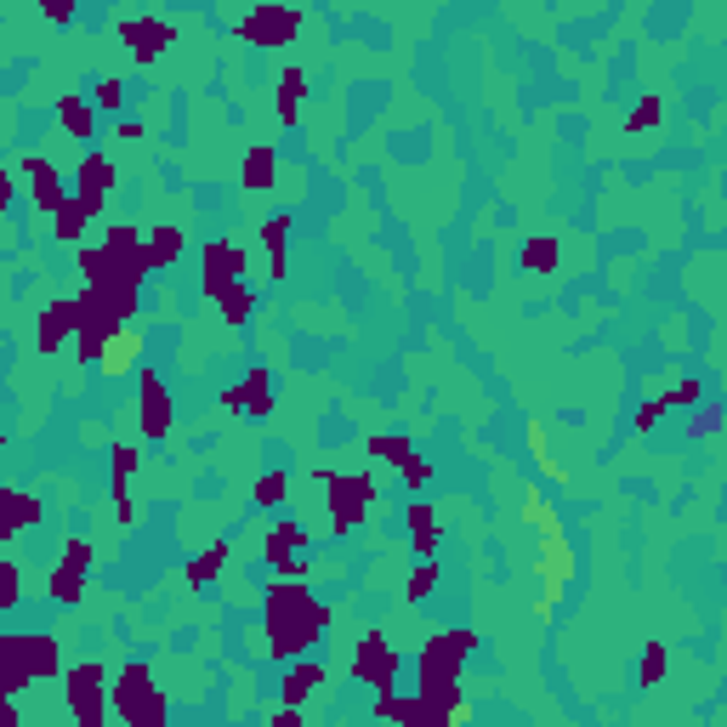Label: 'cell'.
Segmentation results:
<instances>
[{
	"mask_svg": "<svg viewBox=\"0 0 727 727\" xmlns=\"http://www.w3.org/2000/svg\"><path fill=\"white\" fill-rule=\"evenodd\" d=\"M222 557H228V540H211V551L188 563V586H211V580H216V568H222Z\"/></svg>",
	"mask_w": 727,
	"mask_h": 727,
	"instance_id": "39",
	"label": "cell"
},
{
	"mask_svg": "<svg viewBox=\"0 0 727 727\" xmlns=\"http://www.w3.org/2000/svg\"><path fill=\"white\" fill-rule=\"evenodd\" d=\"M517 262H523V273H557V262H563V245H557L551 233H529V239H523V250H517Z\"/></svg>",
	"mask_w": 727,
	"mask_h": 727,
	"instance_id": "22",
	"label": "cell"
},
{
	"mask_svg": "<svg viewBox=\"0 0 727 727\" xmlns=\"http://www.w3.org/2000/svg\"><path fill=\"white\" fill-rule=\"evenodd\" d=\"M57 125H63L69 137H91V108H86L80 91H63V97H57Z\"/></svg>",
	"mask_w": 727,
	"mask_h": 727,
	"instance_id": "30",
	"label": "cell"
},
{
	"mask_svg": "<svg viewBox=\"0 0 727 727\" xmlns=\"http://www.w3.org/2000/svg\"><path fill=\"white\" fill-rule=\"evenodd\" d=\"M74 199H80L91 216H103V211H108V194H74Z\"/></svg>",
	"mask_w": 727,
	"mask_h": 727,
	"instance_id": "54",
	"label": "cell"
},
{
	"mask_svg": "<svg viewBox=\"0 0 727 727\" xmlns=\"http://www.w3.org/2000/svg\"><path fill=\"white\" fill-rule=\"evenodd\" d=\"M74 6H80V0H40L46 23H69V18H74Z\"/></svg>",
	"mask_w": 727,
	"mask_h": 727,
	"instance_id": "47",
	"label": "cell"
},
{
	"mask_svg": "<svg viewBox=\"0 0 727 727\" xmlns=\"http://www.w3.org/2000/svg\"><path fill=\"white\" fill-rule=\"evenodd\" d=\"M461 722H472V705H466L461 693H455V699L444 705V727H461Z\"/></svg>",
	"mask_w": 727,
	"mask_h": 727,
	"instance_id": "49",
	"label": "cell"
},
{
	"mask_svg": "<svg viewBox=\"0 0 727 727\" xmlns=\"http://www.w3.org/2000/svg\"><path fill=\"white\" fill-rule=\"evenodd\" d=\"M534 580H540V603H563V591H568V580H574V546H568V534L563 529H551V534H540V557H534Z\"/></svg>",
	"mask_w": 727,
	"mask_h": 727,
	"instance_id": "8",
	"label": "cell"
},
{
	"mask_svg": "<svg viewBox=\"0 0 727 727\" xmlns=\"http://www.w3.org/2000/svg\"><path fill=\"white\" fill-rule=\"evenodd\" d=\"M319 682H330V671H324L319 659H296V665L284 671V682H279L284 705H307V699L319 693Z\"/></svg>",
	"mask_w": 727,
	"mask_h": 727,
	"instance_id": "19",
	"label": "cell"
},
{
	"mask_svg": "<svg viewBox=\"0 0 727 727\" xmlns=\"http://www.w3.org/2000/svg\"><path fill=\"white\" fill-rule=\"evenodd\" d=\"M313 478H319L324 495H330V529L353 534L358 523H364V512H370V500H375V478H364V472H330V466H319Z\"/></svg>",
	"mask_w": 727,
	"mask_h": 727,
	"instance_id": "5",
	"label": "cell"
},
{
	"mask_svg": "<svg viewBox=\"0 0 727 727\" xmlns=\"http://www.w3.org/2000/svg\"><path fill=\"white\" fill-rule=\"evenodd\" d=\"M35 676H63L57 637H6L0 642V688L23 693Z\"/></svg>",
	"mask_w": 727,
	"mask_h": 727,
	"instance_id": "3",
	"label": "cell"
},
{
	"mask_svg": "<svg viewBox=\"0 0 727 727\" xmlns=\"http://www.w3.org/2000/svg\"><path fill=\"white\" fill-rule=\"evenodd\" d=\"M330 620H336V608H324L307 591V580H279L267 591V648H273V659H296Z\"/></svg>",
	"mask_w": 727,
	"mask_h": 727,
	"instance_id": "1",
	"label": "cell"
},
{
	"mask_svg": "<svg viewBox=\"0 0 727 727\" xmlns=\"http://www.w3.org/2000/svg\"><path fill=\"white\" fill-rule=\"evenodd\" d=\"M302 97H307V69H284V80H279V120L284 125L302 120Z\"/></svg>",
	"mask_w": 727,
	"mask_h": 727,
	"instance_id": "29",
	"label": "cell"
},
{
	"mask_svg": "<svg viewBox=\"0 0 727 727\" xmlns=\"http://www.w3.org/2000/svg\"><path fill=\"white\" fill-rule=\"evenodd\" d=\"M438 580H444V568H438L432 557H426V563L415 568V574H409V603H421V597H432V591H438Z\"/></svg>",
	"mask_w": 727,
	"mask_h": 727,
	"instance_id": "42",
	"label": "cell"
},
{
	"mask_svg": "<svg viewBox=\"0 0 727 727\" xmlns=\"http://www.w3.org/2000/svg\"><path fill=\"white\" fill-rule=\"evenodd\" d=\"M137 415H142V438L148 444L171 438V392H165L154 364H137Z\"/></svg>",
	"mask_w": 727,
	"mask_h": 727,
	"instance_id": "9",
	"label": "cell"
},
{
	"mask_svg": "<svg viewBox=\"0 0 727 727\" xmlns=\"http://www.w3.org/2000/svg\"><path fill=\"white\" fill-rule=\"evenodd\" d=\"M114 500H131V472H137V444H114Z\"/></svg>",
	"mask_w": 727,
	"mask_h": 727,
	"instance_id": "38",
	"label": "cell"
},
{
	"mask_svg": "<svg viewBox=\"0 0 727 727\" xmlns=\"http://www.w3.org/2000/svg\"><path fill=\"white\" fill-rule=\"evenodd\" d=\"M40 523V500L29 489H6L0 495V540H18L23 529H35Z\"/></svg>",
	"mask_w": 727,
	"mask_h": 727,
	"instance_id": "17",
	"label": "cell"
},
{
	"mask_svg": "<svg viewBox=\"0 0 727 727\" xmlns=\"http://www.w3.org/2000/svg\"><path fill=\"white\" fill-rule=\"evenodd\" d=\"M273 171H279L273 148H267V142H256V148L245 154V165H239V182H245L250 194H262V188H273Z\"/></svg>",
	"mask_w": 727,
	"mask_h": 727,
	"instance_id": "24",
	"label": "cell"
},
{
	"mask_svg": "<svg viewBox=\"0 0 727 727\" xmlns=\"http://www.w3.org/2000/svg\"><path fill=\"white\" fill-rule=\"evenodd\" d=\"M529 449H534V472H540V478H546L551 489H568V478H574V472H568V466L557 461V455H546V438H540V421H529Z\"/></svg>",
	"mask_w": 727,
	"mask_h": 727,
	"instance_id": "28",
	"label": "cell"
},
{
	"mask_svg": "<svg viewBox=\"0 0 727 727\" xmlns=\"http://www.w3.org/2000/svg\"><path fill=\"white\" fill-rule=\"evenodd\" d=\"M523 523H529L534 534H551V529H563V523H557V506H551V500H546V489H540V483H534L529 495H523Z\"/></svg>",
	"mask_w": 727,
	"mask_h": 727,
	"instance_id": "33",
	"label": "cell"
},
{
	"mask_svg": "<svg viewBox=\"0 0 727 727\" xmlns=\"http://www.w3.org/2000/svg\"><path fill=\"white\" fill-rule=\"evenodd\" d=\"M29 199H35V211H46V216H57L63 205H69V188H63V171H57L52 160H40L35 171H29Z\"/></svg>",
	"mask_w": 727,
	"mask_h": 727,
	"instance_id": "18",
	"label": "cell"
},
{
	"mask_svg": "<svg viewBox=\"0 0 727 727\" xmlns=\"http://www.w3.org/2000/svg\"><path fill=\"white\" fill-rule=\"evenodd\" d=\"M63 699H69V716L80 727H103V716L114 710V682L97 659H80L63 671Z\"/></svg>",
	"mask_w": 727,
	"mask_h": 727,
	"instance_id": "4",
	"label": "cell"
},
{
	"mask_svg": "<svg viewBox=\"0 0 727 727\" xmlns=\"http://www.w3.org/2000/svg\"><path fill=\"white\" fill-rule=\"evenodd\" d=\"M142 364V330H131V324H114L103 341V358H97V370L103 375H131Z\"/></svg>",
	"mask_w": 727,
	"mask_h": 727,
	"instance_id": "15",
	"label": "cell"
},
{
	"mask_svg": "<svg viewBox=\"0 0 727 727\" xmlns=\"http://www.w3.org/2000/svg\"><path fill=\"white\" fill-rule=\"evenodd\" d=\"M296 546H307V529H302V523H290V517H284V523H273V529H267V540H262L267 563H284V557H296Z\"/></svg>",
	"mask_w": 727,
	"mask_h": 727,
	"instance_id": "26",
	"label": "cell"
},
{
	"mask_svg": "<svg viewBox=\"0 0 727 727\" xmlns=\"http://www.w3.org/2000/svg\"><path fill=\"white\" fill-rule=\"evenodd\" d=\"M216 307H222V319H228V324H245L250 313H256V290H250L245 279H233L228 290L216 296Z\"/></svg>",
	"mask_w": 727,
	"mask_h": 727,
	"instance_id": "31",
	"label": "cell"
},
{
	"mask_svg": "<svg viewBox=\"0 0 727 727\" xmlns=\"http://www.w3.org/2000/svg\"><path fill=\"white\" fill-rule=\"evenodd\" d=\"M74 194H114L120 188V165L108 160V154H86V160L74 165Z\"/></svg>",
	"mask_w": 727,
	"mask_h": 727,
	"instance_id": "20",
	"label": "cell"
},
{
	"mask_svg": "<svg viewBox=\"0 0 727 727\" xmlns=\"http://www.w3.org/2000/svg\"><path fill=\"white\" fill-rule=\"evenodd\" d=\"M478 654V631H438V637L421 648V693L438 705V722H444V705L461 693V665Z\"/></svg>",
	"mask_w": 727,
	"mask_h": 727,
	"instance_id": "2",
	"label": "cell"
},
{
	"mask_svg": "<svg viewBox=\"0 0 727 727\" xmlns=\"http://www.w3.org/2000/svg\"><path fill=\"white\" fill-rule=\"evenodd\" d=\"M370 455H381L387 466H404L409 461V438H404V432H375V438H370Z\"/></svg>",
	"mask_w": 727,
	"mask_h": 727,
	"instance_id": "40",
	"label": "cell"
},
{
	"mask_svg": "<svg viewBox=\"0 0 727 727\" xmlns=\"http://www.w3.org/2000/svg\"><path fill=\"white\" fill-rule=\"evenodd\" d=\"M438 506L432 500H409V546L421 551V557H432L438 551Z\"/></svg>",
	"mask_w": 727,
	"mask_h": 727,
	"instance_id": "21",
	"label": "cell"
},
{
	"mask_svg": "<svg viewBox=\"0 0 727 727\" xmlns=\"http://www.w3.org/2000/svg\"><path fill=\"white\" fill-rule=\"evenodd\" d=\"M120 40L131 46L137 69H154L160 52L177 40V29H171V18H120Z\"/></svg>",
	"mask_w": 727,
	"mask_h": 727,
	"instance_id": "12",
	"label": "cell"
},
{
	"mask_svg": "<svg viewBox=\"0 0 727 727\" xmlns=\"http://www.w3.org/2000/svg\"><path fill=\"white\" fill-rule=\"evenodd\" d=\"M398 478H404L409 489H415V495H421L426 483H432V461H421V455H409V461L398 466Z\"/></svg>",
	"mask_w": 727,
	"mask_h": 727,
	"instance_id": "45",
	"label": "cell"
},
{
	"mask_svg": "<svg viewBox=\"0 0 727 727\" xmlns=\"http://www.w3.org/2000/svg\"><path fill=\"white\" fill-rule=\"evenodd\" d=\"M273 727H302V705H284V710H273Z\"/></svg>",
	"mask_w": 727,
	"mask_h": 727,
	"instance_id": "53",
	"label": "cell"
},
{
	"mask_svg": "<svg viewBox=\"0 0 727 727\" xmlns=\"http://www.w3.org/2000/svg\"><path fill=\"white\" fill-rule=\"evenodd\" d=\"M716 426H722V415H716V409H705V415H693V438H710Z\"/></svg>",
	"mask_w": 727,
	"mask_h": 727,
	"instance_id": "52",
	"label": "cell"
},
{
	"mask_svg": "<svg viewBox=\"0 0 727 727\" xmlns=\"http://www.w3.org/2000/svg\"><path fill=\"white\" fill-rule=\"evenodd\" d=\"M46 591H52L57 603H80V591H86V563H74V557H63V563L46 574Z\"/></svg>",
	"mask_w": 727,
	"mask_h": 727,
	"instance_id": "23",
	"label": "cell"
},
{
	"mask_svg": "<svg viewBox=\"0 0 727 727\" xmlns=\"http://www.w3.org/2000/svg\"><path fill=\"white\" fill-rule=\"evenodd\" d=\"M199 267H205V273H199V290H205V302H216L233 279H245L250 256L239 245H228V239H211V245L199 250Z\"/></svg>",
	"mask_w": 727,
	"mask_h": 727,
	"instance_id": "10",
	"label": "cell"
},
{
	"mask_svg": "<svg viewBox=\"0 0 727 727\" xmlns=\"http://www.w3.org/2000/svg\"><path fill=\"white\" fill-rule=\"evenodd\" d=\"M74 267H80V279H86V284H103L108 273H120V262H114V250H108V245H97V250L80 245V250H74Z\"/></svg>",
	"mask_w": 727,
	"mask_h": 727,
	"instance_id": "32",
	"label": "cell"
},
{
	"mask_svg": "<svg viewBox=\"0 0 727 727\" xmlns=\"http://www.w3.org/2000/svg\"><path fill=\"white\" fill-rule=\"evenodd\" d=\"M18 597H23V568L6 557L0 563V608H18Z\"/></svg>",
	"mask_w": 727,
	"mask_h": 727,
	"instance_id": "43",
	"label": "cell"
},
{
	"mask_svg": "<svg viewBox=\"0 0 727 727\" xmlns=\"http://www.w3.org/2000/svg\"><path fill=\"white\" fill-rule=\"evenodd\" d=\"M182 245H188L182 228H154V233H148V256H154V267H171L182 256Z\"/></svg>",
	"mask_w": 727,
	"mask_h": 727,
	"instance_id": "37",
	"label": "cell"
},
{
	"mask_svg": "<svg viewBox=\"0 0 727 727\" xmlns=\"http://www.w3.org/2000/svg\"><path fill=\"white\" fill-rule=\"evenodd\" d=\"M398 665H404V659H398V648H392L381 631H364V637H358V648H353V676L358 682L392 688V682H398Z\"/></svg>",
	"mask_w": 727,
	"mask_h": 727,
	"instance_id": "11",
	"label": "cell"
},
{
	"mask_svg": "<svg viewBox=\"0 0 727 727\" xmlns=\"http://www.w3.org/2000/svg\"><path fill=\"white\" fill-rule=\"evenodd\" d=\"M80 319H86L80 296H57V302L40 313V353H57V347H69V341L80 336Z\"/></svg>",
	"mask_w": 727,
	"mask_h": 727,
	"instance_id": "13",
	"label": "cell"
},
{
	"mask_svg": "<svg viewBox=\"0 0 727 727\" xmlns=\"http://www.w3.org/2000/svg\"><path fill=\"white\" fill-rule=\"evenodd\" d=\"M250 500L273 512L279 500H290V472H279V466H273V472H262V478H256V489H250Z\"/></svg>",
	"mask_w": 727,
	"mask_h": 727,
	"instance_id": "36",
	"label": "cell"
},
{
	"mask_svg": "<svg viewBox=\"0 0 727 727\" xmlns=\"http://www.w3.org/2000/svg\"><path fill=\"white\" fill-rule=\"evenodd\" d=\"M63 557H74V563H86V568H91V540L69 534V540H63Z\"/></svg>",
	"mask_w": 727,
	"mask_h": 727,
	"instance_id": "50",
	"label": "cell"
},
{
	"mask_svg": "<svg viewBox=\"0 0 727 727\" xmlns=\"http://www.w3.org/2000/svg\"><path fill=\"white\" fill-rule=\"evenodd\" d=\"M114 523L120 529H137V500H114Z\"/></svg>",
	"mask_w": 727,
	"mask_h": 727,
	"instance_id": "51",
	"label": "cell"
},
{
	"mask_svg": "<svg viewBox=\"0 0 727 727\" xmlns=\"http://www.w3.org/2000/svg\"><path fill=\"white\" fill-rule=\"evenodd\" d=\"M665 671H671V648H665V642H648V648H642L637 688H659V682H665Z\"/></svg>",
	"mask_w": 727,
	"mask_h": 727,
	"instance_id": "35",
	"label": "cell"
},
{
	"mask_svg": "<svg viewBox=\"0 0 727 727\" xmlns=\"http://www.w3.org/2000/svg\"><path fill=\"white\" fill-rule=\"evenodd\" d=\"M665 398H648V404H637V438H648V432H654L659 421H665Z\"/></svg>",
	"mask_w": 727,
	"mask_h": 727,
	"instance_id": "46",
	"label": "cell"
},
{
	"mask_svg": "<svg viewBox=\"0 0 727 727\" xmlns=\"http://www.w3.org/2000/svg\"><path fill=\"white\" fill-rule=\"evenodd\" d=\"M86 222H91V211L80 205V199H69V205L52 216V239H57V245H74V250H80V239H86Z\"/></svg>",
	"mask_w": 727,
	"mask_h": 727,
	"instance_id": "27",
	"label": "cell"
},
{
	"mask_svg": "<svg viewBox=\"0 0 727 727\" xmlns=\"http://www.w3.org/2000/svg\"><path fill=\"white\" fill-rule=\"evenodd\" d=\"M222 409H233V415H273V375L256 364L239 387L222 392Z\"/></svg>",
	"mask_w": 727,
	"mask_h": 727,
	"instance_id": "14",
	"label": "cell"
},
{
	"mask_svg": "<svg viewBox=\"0 0 727 727\" xmlns=\"http://www.w3.org/2000/svg\"><path fill=\"white\" fill-rule=\"evenodd\" d=\"M97 108H103V114H120L125 108V80L120 74H103V80H97Z\"/></svg>",
	"mask_w": 727,
	"mask_h": 727,
	"instance_id": "44",
	"label": "cell"
},
{
	"mask_svg": "<svg viewBox=\"0 0 727 727\" xmlns=\"http://www.w3.org/2000/svg\"><path fill=\"white\" fill-rule=\"evenodd\" d=\"M659 125H665V97L659 91H642L637 108L625 114V131H659Z\"/></svg>",
	"mask_w": 727,
	"mask_h": 727,
	"instance_id": "34",
	"label": "cell"
},
{
	"mask_svg": "<svg viewBox=\"0 0 727 727\" xmlns=\"http://www.w3.org/2000/svg\"><path fill=\"white\" fill-rule=\"evenodd\" d=\"M302 23H307L302 6H290V0H262L256 12L239 18V40H250V46H290V40L302 35Z\"/></svg>",
	"mask_w": 727,
	"mask_h": 727,
	"instance_id": "7",
	"label": "cell"
},
{
	"mask_svg": "<svg viewBox=\"0 0 727 727\" xmlns=\"http://www.w3.org/2000/svg\"><path fill=\"white\" fill-rule=\"evenodd\" d=\"M665 404H671V409H699V404H705V381H699V375H682V381L665 392Z\"/></svg>",
	"mask_w": 727,
	"mask_h": 727,
	"instance_id": "41",
	"label": "cell"
},
{
	"mask_svg": "<svg viewBox=\"0 0 727 727\" xmlns=\"http://www.w3.org/2000/svg\"><path fill=\"white\" fill-rule=\"evenodd\" d=\"M284 574V580H313V563L307 557H284V563H273Z\"/></svg>",
	"mask_w": 727,
	"mask_h": 727,
	"instance_id": "48",
	"label": "cell"
},
{
	"mask_svg": "<svg viewBox=\"0 0 727 727\" xmlns=\"http://www.w3.org/2000/svg\"><path fill=\"white\" fill-rule=\"evenodd\" d=\"M165 693L154 688V676H148V665H125L120 682H114V716L131 727H160L165 722Z\"/></svg>",
	"mask_w": 727,
	"mask_h": 727,
	"instance_id": "6",
	"label": "cell"
},
{
	"mask_svg": "<svg viewBox=\"0 0 727 727\" xmlns=\"http://www.w3.org/2000/svg\"><path fill=\"white\" fill-rule=\"evenodd\" d=\"M284 239H290V216H267L262 222V250H267V279H284Z\"/></svg>",
	"mask_w": 727,
	"mask_h": 727,
	"instance_id": "25",
	"label": "cell"
},
{
	"mask_svg": "<svg viewBox=\"0 0 727 727\" xmlns=\"http://www.w3.org/2000/svg\"><path fill=\"white\" fill-rule=\"evenodd\" d=\"M103 245L114 250V262H120V267H131V273H142V279L154 273V256H148V239H142V233L131 228V222H114Z\"/></svg>",
	"mask_w": 727,
	"mask_h": 727,
	"instance_id": "16",
	"label": "cell"
}]
</instances>
